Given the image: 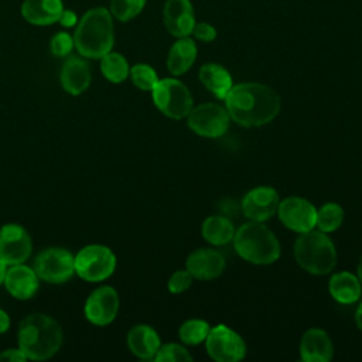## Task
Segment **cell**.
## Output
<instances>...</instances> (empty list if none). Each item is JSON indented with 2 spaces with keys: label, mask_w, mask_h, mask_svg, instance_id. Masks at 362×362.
Segmentation results:
<instances>
[{
  "label": "cell",
  "mask_w": 362,
  "mask_h": 362,
  "mask_svg": "<svg viewBox=\"0 0 362 362\" xmlns=\"http://www.w3.org/2000/svg\"><path fill=\"white\" fill-rule=\"evenodd\" d=\"M78 16H76V13L75 11H72V10H66V8H64L62 10V13H61V16H59V18H58V23L62 25V27H65V28H71V27H76V24H78Z\"/></svg>",
  "instance_id": "e575fe53"
},
{
  "label": "cell",
  "mask_w": 362,
  "mask_h": 362,
  "mask_svg": "<svg viewBox=\"0 0 362 362\" xmlns=\"http://www.w3.org/2000/svg\"><path fill=\"white\" fill-rule=\"evenodd\" d=\"M4 284L13 297L27 300L38 290V276L34 269L23 263L11 264L10 269H7Z\"/></svg>",
  "instance_id": "ac0fdd59"
},
{
  "label": "cell",
  "mask_w": 362,
  "mask_h": 362,
  "mask_svg": "<svg viewBox=\"0 0 362 362\" xmlns=\"http://www.w3.org/2000/svg\"><path fill=\"white\" fill-rule=\"evenodd\" d=\"M236 253L255 264H270L280 257V243L274 233L262 222L242 225L233 235Z\"/></svg>",
  "instance_id": "277c9868"
},
{
  "label": "cell",
  "mask_w": 362,
  "mask_h": 362,
  "mask_svg": "<svg viewBox=\"0 0 362 362\" xmlns=\"http://www.w3.org/2000/svg\"><path fill=\"white\" fill-rule=\"evenodd\" d=\"M197 58L195 41L188 37H181L170 48L167 58V68L173 75L185 74Z\"/></svg>",
  "instance_id": "7402d4cb"
},
{
  "label": "cell",
  "mask_w": 362,
  "mask_h": 362,
  "mask_svg": "<svg viewBox=\"0 0 362 362\" xmlns=\"http://www.w3.org/2000/svg\"><path fill=\"white\" fill-rule=\"evenodd\" d=\"M62 344L59 324L45 314H31L20 322L18 348L27 359L44 361L55 355Z\"/></svg>",
  "instance_id": "3957f363"
},
{
  "label": "cell",
  "mask_w": 362,
  "mask_h": 362,
  "mask_svg": "<svg viewBox=\"0 0 362 362\" xmlns=\"http://www.w3.org/2000/svg\"><path fill=\"white\" fill-rule=\"evenodd\" d=\"M127 345L132 354L141 359H151L160 348V337L148 325H136L127 334Z\"/></svg>",
  "instance_id": "44dd1931"
},
{
  "label": "cell",
  "mask_w": 362,
  "mask_h": 362,
  "mask_svg": "<svg viewBox=\"0 0 362 362\" xmlns=\"http://www.w3.org/2000/svg\"><path fill=\"white\" fill-rule=\"evenodd\" d=\"M205 345L208 355L218 362H236L246 354V345L240 335L223 324L209 329Z\"/></svg>",
  "instance_id": "9c48e42d"
},
{
  "label": "cell",
  "mask_w": 362,
  "mask_h": 362,
  "mask_svg": "<svg viewBox=\"0 0 362 362\" xmlns=\"http://www.w3.org/2000/svg\"><path fill=\"white\" fill-rule=\"evenodd\" d=\"M225 103L229 117L243 127L267 124L280 110V96L270 86L256 82L233 85Z\"/></svg>",
  "instance_id": "6da1fadb"
},
{
  "label": "cell",
  "mask_w": 362,
  "mask_h": 362,
  "mask_svg": "<svg viewBox=\"0 0 362 362\" xmlns=\"http://www.w3.org/2000/svg\"><path fill=\"white\" fill-rule=\"evenodd\" d=\"M328 290L332 298L338 303L352 304L361 297V281L355 274L341 272L329 279Z\"/></svg>",
  "instance_id": "cb8c5ba5"
},
{
  "label": "cell",
  "mask_w": 362,
  "mask_h": 362,
  "mask_svg": "<svg viewBox=\"0 0 362 362\" xmlns=\"http://www.w3.org/2000/svg\"><path fill=\"white\" fill-rule=\"evenodd\" d=\"M151 92L157 109L171 119L187 117L192 109V96L178 79H158Z\"/></svg>",
  "instance_id": "8992f818"
},
{
  "label": "cell",
  "mask_w": 362,
  "mask_h": 362,
  "mask_svg": "<svg viewBox=\"0 0 362 362\" xmlns=\"http://www.w3.org/2000/svg\"><path fill=\"white\" fill-rule=\"evenodd\" d=\"M358 279H359V281L362 283V256H361L359 264H358Z\"/></svg>",
  "instance_id": "ab89813d"
},
{
  "label": "cell",
  "mask_w": 362,
  "mask_h": 362,
  "mask_svg": "<svg viewBox=\"0 0 362 362\" xmlns=\"http://www.w3.org/2000/svg\"><path fill=\"white\" fill-rule=\"evenodd\" d=\"M154 359L157 362H185L192 361V356L184 346L178 344H165L160 345Z\"/></svg>",
  "instance_id": "4dcf8cb0"
},
{
  "label": "cell",
  "mask_w": 362,
  "mask_h": 362,
  "mask_svg": "<svg viewBox=\"0 0 362 362\" xmlns=\"http://www.w3.org/2000/svg\"><path fill=\"white\" fill-rule=\"evenodd\" d=\"M8 325H10V318L7 313L0 308V334L6 332L8 329Z\"/></svg>",
  "instance_id": "8d00e7d4"
},
{
  "label": "cell",
  "mask_w": 362,
  "mask_h": 362,
  "mask_svg": "<svg viewBox=\"0 0 362 362\" xmlns=\"http://www.w3.org/2000/svg\"><path fill=\"white\" fill-rule=\"evenodd\" d=\"M116 267V256L103 245H89L75 256V272L88 281L107 279Z\"/></svg>",
  "instance_id": "52a82bcc"
},
{
  "label": "cell",
  "mask_w": 362,
  "mask_h": 362,
  "mask_svg": "<svg viewBox=\"0 0 362 362\" xmlns=\"http://www.w3.org/2000/svg\"><path fill=\"white\" fill-rule=\"evenodd\" d=\"M129 74L133 83L141 90H153V88L158 82L156 71L147 64H136L130 68Z\"/></svg>",
  "instance_id": "f546056e"
},
{
  "label": "cell",
  "mask_w": 362,
  "mask_h": 362,
  "mask_svg": "<svg viewBox=\"0 0 362 362\" xmlns=\"http://www.w3.org/2000/svg\"><path fill=\"white\" fill-rule=\"evenodd\" d=\"M74 47H75L74 37L66 31H59V33L54 34L51 38V42H49L51 52L55 57H66L72 51Z\"/></svg>",
  "instance_id": "1f68e13d"
},
{
  "label": "cell",
  "mask_w": 362,
  "mask_h": 362,
  "mask_svg": "<svg viewBox=\"0 0 362 362\" xmlns=\"http://www.w3.org/2000/svg\"><path fill=\"white\" fill-rule=\"evenodd\" d=\"M119 310V296L110 286H102L92 291L85 303L86 318L96 325L110 324Z\"/></svg>",
  "instance_id": "4fadbf2b"
},
{
  "label": "cell",
  "mask_w": 362,
  "mask_h": 362,
  "mask_svg": "<svg viewBox=\"0 0 362 362\" xmlns=\"http://www.w3.org/2000/svg\"><path fill=\"white\" fill-rule=\"evenodd\" d=\"M31 255V238L17 223H7L0 229V259L7 264L24 263Z\"/></svg>",
  "instance_id": "7c38bea8"
},
{
  "label": "cell",
  "mask_w": 362,
  "mask_h": 362,
  "mask_svg": "<svg viewBox=\"0 0 362 362\" xmlns=\"http://www.w3.org/2000/svg\"><path fill=\"white\" fill-rule=\"evenodd\" d=\"M191 34H194V37L199 41L211 42L216 37V30L208 23H195Z\"/></svg>",
  "instance_id": "836d02e7"
},
{
  "label": "cell",
  "mask_w": 362,
  "mask_h": 362,
  "mask_svg": "<svg viewBox=\"0 0 362 362\" xmlns=\"http://www.w3.org/2000/svg\"><path fill=\"white\" fill-rule=\"evenodd\" d=\"M355 322H356L358 328L362 329V303L359 304V307H358V310L355 313Z\"/></svg>",
  "instance_id": "f35d334b"
},
{
  "label": "cell",
  "mask_w": 362,
  "mask_h": 362,
  "mask_svg": "<svg viewBox=\"0 0 362 362\" xmlns=\"http://www.w3.org/2000/svg\"><path fill=\"white\" fill-rule=\"evenodd\" d=\"M34 272L48 283H64L75 272V257L61 247L42 250L34 260Z\"/></svg>",
  "instance_id": "30bf717a"
},
{
  "label": "cell",
  "mask_w": 362,
  "mask_h": 362,
  "mask_svg": "<svg viewBox=\"0 0 362 362\" xmlns=\"http://www.w3.org/2000/svg\"><path fill=\"white\" fill-rule=\"evenodd\" d=\"M294 257L301 269L311 274H328L337 263L332 240L322 230H307L294 243Z\"/></svg>",
  "instance_id": "5b68a950"
},
{
  "label": "cell",
  "mask_w": 362,
  "mask_h": 362,
  "mask_svg": "<svg viewBox=\"0 0 362 362\" xmlns=\"http://www.w3.org/2000/svg\"><path fill=\"white\" fill-rule=\"evenodd\" d=\"M279 194L272 187H256L242 199V209L246 218L255 222H263L272 218L279 208Z\"/></svg>",
  "instance_id": "5bb4252c"
},
{
  "label": "cell",
  "mask_w": 362,
  "mask_h": 362,
  "mask_svg": "<svg viewBox=\"0 0 362 362\" xmlns=\"http://www.w3.org/2000/svg\"><path fill=\"white\" fill-rule=\"evenodd\" d=\"M146 0H110L109 11L119 21H129L140 14Z\"/></svg>",
  "instance_id": "f1b7e54d"
},
{
  "label": "cell",
  "mask_w": 362,
  "mask_h": 362,
  "mask_svg": "<svg viewBox=\"0 0 362 362\" xmlns=\"http://www.w3.org/2000/svg\"><path fill=\"white\" fill-rule=\"evenodd\" d=\"M62 88L71 95H81L90 83V69L85 59L69 57L61 69Z\"/></svg>",
  "instance_id": "ffe728a7"
},
{
  "label": "cell",
  "mask_w": 362,
  "mask_h": 362,
  "mask_svg": "<svg viewBox=\"0 0 362 362\" xmlns=\"http://www.w3.org/2000/svg\"><path fill=\"white\" fill-rule=\"evenodd\" d=\"M72 37L75 48L82 57L98 59L112 51L115 30L109 8L93 7L88 10L78 21Z\"/></svg>",
  "instance_id": "7a4b0ae2"
},
{
  "label": "cell",
  "mask_w": 362,
  "mask_h": 362,
  "mask_svg": "<svg viewBox=\"0 0 362 362\" xmlns=\"http://www.w3.org/2000/svg\"><path fill=\"white\" fill-rule=\"evenodd\" d=\"M100 71L107 81L113 83H120L129 76L130 68L122 54L109 51L100 58Z\"/></svg>",
  "instance_id": "484cf974"
},
{
  "label": "cell",
  "mask_w": 362,
  "mask_h": 362,
  "mask_svg": "<svg viewBox=\"0 0 362 362\" xmlns=\"http://www.w3.org/2000/svg\"><path fill=\"white\" fill-rule=\"evenodd\" d=\"M27 358L21 352V349H7L3 354H0V361H8V362H24Z\"/></svg>",
  "instance_id": "d590c367"
},
{
  "label": "cell",
  "mask_w": 362,
  "mask_h": 362,
  "mask_svg": "<svg viewBox=\"0 0 362 362\" xmlns=\"http://www.w3.org/2000/svg\"><path fill=\"white\" fill-rule=\"evenodd\" d=\"M211 327L204 320H188L180 327V338L187 345H197L205 341Z\"/></svg>",
  "instance_id": "83f0119b"
},
{
  "label": "cell",
  "mask_w": 362,
  "mask_h": 362,
  "mask_svg": "<svg viewBox=\"0 0 362 362\" xmlns=\"http://www.w3.org/2000/svg\"><path fill=\"white\" fill-rule=\"evenodd\" d=\"M199 81L218 99H225L228 92L233 86L230 74L222 65H218L214 62H209L201 66Z\"/></svg>",
  "instance_id": "603a6c76"
},
{
  "label": "cell",
  "mask_w": 362,
  "mask_h": 362,
  "mask_svg": "<svg viewBox=\"0 0 362 362\" xmlns=\"http://www.w3.org/2000/svg\"><path fill=\"white\" fill-rule=\"evenodd\" d=\"M192 276L188 270H177L168 280V290L174 294L182 293L192 284Z\"/></svg>",
  "instance_id": "d6a6232c"
},
{
  "label": "cell",
  "mask_w": 362,
  "mask_h": 362,
  "mask_svg": "<svg viewBox=\"0 0 362 362\" xmlns=\"http://www.w3.org/2000/svg\"><path fill=\"white\" fill-rule=\"evenodd\" d=\"M189 274L198 280H212L219 277L225 270V257L215 249H197L185 262Z\"/></svg>",
  "instance_id": "2e32d148"
},
{
  "label": "cell",
  "mask_w": 362,
  "mask_h": 362,
  "mask_svg": "<svg viewBox=\"0 0 362 362\" xmlns=\"http://www.w3.org/2000/svg\"><path fill=\"white\" fill-rule=\"evenodd\" d=\"M344 221V209L334 202H328L322 205L317 211V218H315V225L320 228L322 232H334L337 230Z\"/></svg>",
  "instance_id": "4316f807"
},
{
  "label": "cell",
  "mask_w": 362,
  "mask_h": 362,
  "mask_svg": "<svg viewBox=\"0 0 362 362\" xmlns=\"http://www.w3.org/2000/svg\"><path fill=\"white\" fill-rule=\"evenodd\" d=\"M281 223L298 233L311 230L315 226L317 209L304 198L290 197L283 199L277 208Z\"/></svg>",
  "instance_id": "8fae6325"
},
{
  "label": "cell",
  "mask_w": 362,
  "mask_h": 362,
  "mask_svg": "<svg viewBox=\"0 0 362 362\" xmlns=\"http://www.w3.org/2000/svg\"><path fill=\"white\" fill-rule=\"evenodd\" d=\"M7 263L4 260L0 259V284L4 283V279H6V274H7Z\"/></svg>",
  "instance_id": "74e56055"
},
{
  "label": "cell",
  "mask_w": 362,
  "mask_h": 362,
  "mask_svg": "<svg viewBox=\"0 0 362 362\" xmlns=\"http://www.w3.org/2000/svg\"><path fill=\"white\" fill-rule=\"evenodd\" d=\"M235 228L233 223L221 215L209 216L202 223V236L211 245H225L233 239Z\"/></svg>",
  "instance_id": "d4e9b609"
},
{
  "label": "cell",
  "mask_w": 362,
  "mask_h": 362,
  "mask_svg": "<svg viewBox=\"0 0 362 362\" xmlns=\"http://www.w3.org/2000/svg\"><path fill=\"white\" fill-rule=\"evenodd\" d=\"M163 21L174 37H188L195 25L194 8L189 0H167L163 8Z\"/></svg>",
  "instance_id": "9a60e30c"
},
{
  "label": "cell",
  "mask_w": 362,
  "mask_h": 362,
  "mask_svg": "<svg viewBox=\"0 0 362 362\" xmlns=\"http://www.w3.org/2000/svg\"><path fill=\"white\" fill-rule=\"evenodd\" d=\"M62 10V0H24L21 4L23 18L33 25H51L58 23Z\"/></svg>",
  "instance_id": "d6986e66"
},
{
  "label": "cell",
  "mask_w": 362,
  "mask_h": 362,
  "mask_svg": "<svg viewBox=\"0 0 362 362\" xmlns=\"http://www.w3.org/2000/svg\"><path fill=\"white\" fill-rule=\"evenodd\" d=\"M300 356L305 362H328L334 356V345L328 334L320 328H310L300 341Z\"/></svg>",
  "instance_id": "e0dca14e"
},
{
  "label": "cell",
  "mask_w": 362,
  "mask_h": 362,
  "mask_svg": "<svg viewBox=\"0 0 362 362\" xmlns=\"http://www.w3.org/2000/svg\"><path fill=\"white\" fill-rule=\"evenodd\" d=\"M229 113L218 103H202L192 107L187 116L188 127L202 137H219L229 127Z\"/></svg>",
  "instance_id": "ba28073f"
}]
</instances>
